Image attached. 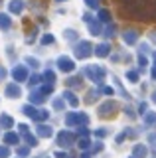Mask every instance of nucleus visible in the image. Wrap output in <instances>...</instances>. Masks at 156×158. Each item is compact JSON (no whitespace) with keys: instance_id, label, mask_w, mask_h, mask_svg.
Instances as JSON below:
<instances>
[{"instance_id":"1","label":"nucleus","mask_w":156,"mask_h":158,"mask_svg":"<svg viewBox=\"0 0 156 158\" xmlns=\"http://www.w3.org/2000/svg\"><path fill=\"white\" fill-rule=\"evenodd\" d=\"M57 63H60V69H63V71H71V69H73V63L67 57H60Z\"/></svg>"},{"instance_id":"8","label":"nucleus","mask_w":156,"mask_h":158,"mask_svg":"<svg viewBox=\"0 0 156 158\" xmlns=\"http://www.w3.org/2000/svg\"><path fill=\"white\" fill-rule=\"evenodd\" d=\"M0 26L8 28V26H10V18H8V16H0Z\"/></svg>"},{"instance_id":"4","label":"nucleus","mask_w":156,"mask_h":158,"mask_svg":"<svg viewBox=\"0 0 156 158\" xmlns=\"http://www.w3.org/2000/svg\"><path fill=\"white\" fill-rule=\"evenodd\" d=\"M6 95L8 97H18V95H20V89H18L16 85H8L6 87Z\"/></svg>"},{"instance_id":"2","label":"nucleus","mask_w":156,"mask_h":158,"mask_svg":"<svg viewBox=\"0 0 156 158\" xmlns=\"http://www.w3.org/2000/svg\"><path fill=\"white\" fill-rule=\"evenodd\" d=\"M57 140H60V144H71V142H73V135H71V132H61Z\"/></svg>"},{"instance_id":"5","label":"nucleus","mask_w":156,"mask_h":158,"mask_svg":"<svg viewBox=\"0 0 156 158\" xmlns=\"http://www.w3.org/2000/svg\"><path fill=\"white\" fill-rule=\"evenodd\" d=\"M10 10L12 12H22V2L20 0H14V2L10 4Z\"/></svg>"},{"instance_id":"9","label":"nucleus","mask_w":156,"mask_h":158,"mask_svg":"<svg viewBox=\"0 0 156 158\" xmlns=\"http://www.w3.org/2000/svg\"><path fill=\"white\" fill-rule=\"evenodd\" d=\"M6 142H18V136L16 135H6V138H4Z\"/></svg>"},{"instance_id":"7","label":"nucleus","mask_w":156,"mask_h":158,"mask_svg":"<svg viewBox=\"0 0 156 158\" xmlns=\"http://www.w3.org/2000/svg\"><path fill=\"white\" fill-rule=\"evenodd\" d=\"M38 132H40L42 136H50L51 135V128L50 127H40V131H38Z\"/></svg>"},{"instance_id":"6","label":"nucleus","mask_w":156,"mask_h":158,"mask_svg":"<svg viewBox=\"0 0 156 158\" xmlns=\"http://www.w3.org/2000/svg\"><path fill=\"white\" fill-rule=\"evenodd\" d=\"M0 125H4V127H12V118L10 117H6V115H2V117H0Z\"/></svg>"},{"instance_id":"3","label":"nucleus","mask_w":156,"mask_h":158,"mask_svg":"<svg viewBox=\"0 0 156 158\" xmlns=\"http://www.w3.org/2000/svg\"><path fill=\"white\" fill-rule=\"evenodd\" d=\"M12 75H14V79L22 81V79H26V69H24V67H16V69H14V73H12Z\"/></svg>"},{"instance_id":"10","label":"nucleus","mask_w":156,"mask_h":158,"mask_svg":"<svg viewBox=\"0 0 156 158\" xmlns=\"http://www.w3.org/2000/svg\"><path fill=\"white\" fill-rule=\"evenodd\" d=\"M97 53L99 56H107V46H99L97 48Z\"/></svg>"}]
</instances>
